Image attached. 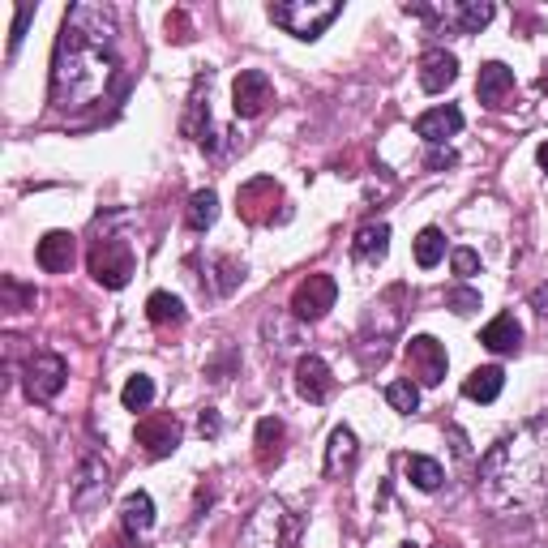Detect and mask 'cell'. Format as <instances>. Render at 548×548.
<instances>
[{
	"label": "cell",
	"mask_w": 548,
	"mask_h": 548,
	"mask_svg": "<svg viewBox=\"0 0 548 548\" xmlns=\"http://www.w3.org/2000/svg\"><path fill=\"white\" fill-rule=\"evenodd\" d=\"M334 300H339V283L330 274H309L292 292V317L296 322H322L334 309Z\"/></svg>",
	"instance_id": "cell-9"
},
{
	"label": "cell",
	"mask_w": 548,
	"mask_h": 548,
	"mask_svg": "<svg viewBox=\"0 0 548 548\" xmlns=\"http://www.w3.org/2000/svg\"><path fill=\"white\" fill-rule=\"evenodd\" d=\"M480 343L489 347V352H497V356H514L523 347V326L514 322V313H501V317H493V322L480 330Z\"/></svg>",
	"instance_id": "cell-20"
},
{
	"label": "cell",
	"mask_w": 548,
	"mask_h": 548,
	"mask_svg": "<svg viewBox=\"0 0 548 548\" xmlns=\"http://www.w3.org/2000/svg\"><path fill=\"white\" fill-rule=\"evenodd\" d=\"M108 489H112L108 463H103L95 450H86V454H82V463H78V480H73V493H69L73 510H78V514H90L103 497H108Z\"/></svg>",
	"instance_id": "cell-8"
},
{
	"label": "cell",
	"mask_w": 548,
	"mask_h": 548,
	"mask_svg": "<svg viewBox=\"0 0 548 548\" xmlns=\"http://www.w3.org/2000/svg\"><path fill=\"white\" fill-rule=\"evenodd\" d=\"M120 26L112 5H73L56 35L52 56V103L78 112L103 103L120 86Z\"/></svg>",
	"instance_id": "cell-1"
},
{
	"label": "cell",
	"mask_w": 548,
	"mask_h": 548,
	"mask_svg": "<svg viewBox=\"0 0 548 548\" xmlns=\"http://www.w3.org/2000/svg\"><path fill=\"white\" fill-rule=\"evenodd\" d=\"M35 257H39V266L48 274H65L73 266V257H78V240H73L69 232H48L39 240Z\"/></svg>",
	"instance_id": "cell-19"
},
{
	"label": "cell",
	"mask_w": 548,
	"mask_h": 548,
	"mask_svg": "<svg viewBox=\"0 0 548 548\" xmlns=\"http://www.w3.org/2000/svg\"><path fill=\"white\" fill-rule=\"evenodd\" d=\"M296 390L304 403H326L330 390H334V377H330V364L322 356H300L296 360Z\"/></svg>",
	"instance_id": "cell-15"
},
{
	"label": "cell",
	"mask_w": 548,
	"mask_h": 548,
	"mask_svg": "<svg viewBox=\"0 0 548 548\" xmlns=\"http://www.w3.org/2000/svg\"><path fill=\"white\" fill-rule=\"evenodd\" d=\"M407 480L416 484L420 493H437L441 489V480H446V471H441L437 459H424V454H411L407 459Z\"/></svg>",
	"instance_id": "cell-28"
},
{
	"label": "cell",
	"mask_w": 548,
	"mask_h": 548,
	"mask_svg": "<svg viewBox=\"0 0 548 548\" xmlns=\"http://www.w3.org/2000/svg\"><path fill=\"white\" fill-rule=\"evenodd\" d=\"M146 317L155 326H185L189 313H185V304H180L172 292H155V296L146 300Z\"/></svg>",
	"instance_id": "cell-27"
},
{
	"label": "cell",
	"mask_w": 548,
	"mask_h": 548,
	"mask_svg": "<svg viewBox=\"0 0 548 548\" xmlns=\"http://www.w3.org/2000/svg\"><path fill=\"white\" fill-rule=\"evenodd\" d=\"M274 99V86L262 69H240V78L232 86V112L240 120H253V116H262L266 112V103Z\"/></svg>",
	"instance_id": "cell-12"
},
{
	"label": "cell",
	"mask_w": 548,
	"mask_h": 548,
	"mask_svg": "<svg viewBox=\"0 0 548 548\" xmlns=\"http://www.w3.org/2000/svg\"><path fill=\"white\" fill-rule=\"evenodd\" d=\"M463 129V112L454 108V103H446V108H433V112H424L416 120V137H424L429 146H446V137H454Z\"/></svg>",
	"instance_id": "cell-18"
},
{
	"label": "cell",
	"mask_w": 548,
	"mask_h": 548,
	"mask_svg": "<svg viewBox=\"0 0 548 548\" xmlns=\"http://www.w3.org/2000/svg\"><path fill=\"white\" fill-rule=\"evenodd\" d=\"M450 266H454V274H459V279H471V274L480 270V253H476V249H454V253H450Z\"/></svg>",
	"instance_id": "cell-38"
},
{
	"label": "cell",
	"mask_w": 548,
	"mask_h": 548,
	"mask_svg": "<svg viewBox=\"0 0 548 548\" xmlns=\"http://www.w3.org/2000/svg\"><path fill=\"white\" fill-rule=\"evenodd\" d=\"M283 202V189L274 185L270 176H257V180H249V185H240V193H236V210H240V219L245 223H270L274 219V206Z\"/></svg>",
	"instance_id": "cell-11"
},
{
	"label": "cell",
	"mask_w": 548,
	"mask_h": 548,
	"mask_svg": "<svg viewBox=\"0 0 548 548\" xmlns=\"http://www.w3.org/2000/svg\"><path fill=\"white\" fill-rule=\"evenodd\" d=\"M433 548H450V544H433Z\"/></svg>",
	"instance_id": "cell-43"
},
{
	"label": "cell",
	"mask_w": 548,
	"mask_h": 548,
	"mask_svg": "<svg viewBox=\"0 0 548 548\" xmlns=\"http://www.w3.org/2000/svg\"><path fill=\"white\" fill-rule=\"evenodd\" d=\"M356 454H360L356 433L339 424V429L330 433V446H326V476H339V471H347V467L356 463Z\"/></svg>",
	"instance_id": "cell-25"
},
{
	"label": "cell",
	"mask_w": 548,
	"mask_h": 548,
	"mask_svg": "<svg viewBox=\"0 0 548 548\" xmlns=\"http://www.w3.org/2000/svg\"><path fill=\"white\" fill-rule=\"evenodd\" d=\"M120 523H125L129 540L146 536V531L155 527V501H150V493H129L125 501H120Z\"/></svg>",
	"instance_id": "cell-21"
},
{
	"label": "cell",
	"mask_w": 548,
	"mask_h": 548,
	"mask_svg": "<svg viewBox=\"0 0 548 548\" xmlns=\"http://www.w3.org/2000/svg\"><path fill=\"white\" fill-rule=\"evenodd\" d=\"M446 347H441L433 334H416V339H407V369L416 377L420 386H441L446 382Z\"/></svg>",
	"instance_id": "cell-10"
},
{
	"label": "cell",
	"mask_w": 548,
	"mask_h": 548,
	"mask_svg": "<svg viewBox=\"0 0 548 548\" xmlns=\"http://www.w3.org/2000/svg\"><path fill=\"white\" fill-rule=\"evenodd\" d=\"M30 18H35V5H18V13H13V35H9V56L22 48V39H26V26Z\"/></svg>",
	"instance_id": "cell-37"
},
{
	"label": "cell",
	"mask_w": 548,
	"mask_h": 548,
	"mask_svg": "<svg viewBox=\"0 0 548 548\" xmlns=\"http://www.w3.org/2000/svg\"><path fill=\"white\" fill-rule=\"evenodd\" d=\"M476 95H480L484 108L501 112V108L510 103V95H514V69H510V65H501V60H489V65H480Z\"/></svg>",
	"instance_id": "cell-16"
},
{
	"label": "cell",
	"mask_w": 548,
	"mask_h": 548,
	"mask_svg": "<svg viewBox=\"0 0 548 548\" xmlns=\"http://www.w3.org/2000/svg\"><path fill=\"white\" fill-rule=\"evenodd\" d=\"M493 13H497V9L489 5V0H467V5L446 9V18H450L454 26H459L463 35H480V30L493 22Z\"/></svg>",
	"instance_id": "cell-26"
},
{
	"label": "cell",
	"mask_w": 548,
	"mask_h": 548,
	"mask_svg": "<svg viewBox=\"0 0 548 548\" xmlns=\"http://www.w3.org/2000/svg\"><path fill=\"white\" fill-rule=\"evenodd\" d=\"M352 253H356V262H382L390 253V227L386 223H364L352 240Z\"/></svg>",
	"instance_id": "cell-23"
},
{
	"label": "cell",
	"mask_w": 548,
	"mask_h": 548,
	"mask_svg": "<svg viewBox=\"0 0 548 548\" xmlns=\"http://www.w3.org/2000/svg\"><path fill=\"white\" fill-rule=\"evenodd\" d=\"M120 403H125L129 411H146L150 403H155V382H150L146 373H133L125 390H120Z\"/></svg>",
	"instance_id": "cell-31"
},
{
	"label": "cell",
	"mask_w": 548,
	"mask_h": 548,
	"mask_svg": "<svg viewBox=\"0 0 548 548\" xmlns=\"http://www.w3.org/2000/svg\"><path fill=\"white\" fill-rule=\"evenodd\" d=\"M210 266H215V274H219V279H215V292H219V296L236 292L240 279H245V266H240L236 257H215V262H210Z\"/></svg>",
	"instance_id": "cell-35"
},
{
	"label": "cell",
	"mask_w": 548,
	"mask_h": 548,
	"mask_svg": "<svg viewBox=\"0 0 548 548\" xmlns=\"http://www.w3.org/2000/svg\"><path fill=\"white\" fill-rule=\"evenodd\" d=\"M480 501L493 514H536L548 506V416L523 420L484 450Z\"/></svg>",
	"instance_id": "cell-2"
},
{
	"label": "cell",
	"mask_w": 548,
	"mask_h": 548,
	"mask_svg": "<svg viewBox=\"0 0 548 548\" xmlns=\"http://www.w3.org/2000/svg\"><path fill=\"white\" fill-rule=\"evenodd\" d=\"M399 548H411V544H399Z\"/></svg>",
	"instance_id": "cell-44"
},
{
	"label": "cell",
	"mask_w": 548,
	"mask_h": 548,
	"mask_svg": "<svg viewBox=\"0 0 548 548\" xmlns=\"http://www.w3.org/2000/svg\"><path fill=\"white\" fill-rule=\"evenodd\" d=\"M454 78H459V60H454V52L446 48H429L420 56V90H429V95H441L446 86H454Z\"/></svg>",
	"instance_id": "cell-17"
},
{
	"label": "cell",
	"mask_w": 548,
	"mask_h": 548,
	"mask_svg": "<svg viewBox=\"0 0 548 548\" xmlns=\"http://www.w3.org/2000/svg\"><path fill=\"white\" fill-rule=\"evenodd\" d=\"M283 437H287V429H283V420L279 416H266V420H257V467H274L283 459Z\"/></svg>",
	"instance_id": "cell-22"
},
{
	"label": "cell",
	"mask_w": 548,
	"mask_h": 548,
	"mask_svg": "<svg viewBox=\"0 0 548 548\" xmlns=\"http://www.w3.org/2000/svg\"><path fill=\"white\" fill-rule=\"evenodd\" d=\"M215 219H219V193L215 189H197L189 197V227L193 232H206Z\"/></svg>",
	"instance_id": "cell-30"
},
{
	"label": "cell",
	"mask_w": 548,
	"mask_h": 548,
	"mask_svg": "<svg viewBox=\"0 0 548 548\" xmlns=\"http://www.w3.org/2000/svg\"><path fill=\"white\" fill-rule=\"evenodd\" d=\"M531 309H536L540 317H548V283H540L536 292H531Z\"/></svg>",
	"instance_id": "cell-41"
},
{
	"label": "cell",
	"mask_w": 548,
	"mask_h": 548,
	"mask_svg": "<svg viewBox=\"0 0 548 548\" xmlns=\"http://www.w3.org/2000/svg\"><path fill=\"white\" fill-rule=\"evenodd\" d=\"M441 257H446V236H441L437 227H424V232L416 236V262H420L424 270H433Z\"/></svg>",
	"instance_id": "cell-32"
},
{
	"label": "cell",
	"mask_w": 548,
	"mask_h": 548,
	"mask_svg": "<svg viewBox=\"0 0 548 548\" xmlns=\"http://www.w3.org/2000/svg\"><path fill=\"white\" fill-rule=\"evenodd\" d=\"M180 133L193 137V142H202L206 150H215V137H210V69L193 82V95H189L185 120H180Z\"/></svg>",
	"instance_id": "cell-13"
},
{
	"label": "cell",
	"mask_w": 548,
	"mask_h": 548,
	"mask_svg": "<svg viewBox=\"0 0 548 548\" xmlns=\"http://www.w3.org/2000/svg\"><path fill=\"white\" fill-rule=\"evenodd\" d=\"M86 266H90V274H95L99 287L120 292V287L133 279L137 257H133V245L125 236H99L95 245H90V253H86Z\"/></svg>",
	"instance_id": "cell-6"
},
{
	"label": "cell",
	"mask_w": 548,
	"mask_h": 548,
	"mask_svg": "<svg viewBox=\"0 0 548 548\" xmlns=\"http://www.w3.org/2000/svg\"><path fill=\"white\" fill-rule=\"evenodd\" d=\"M386 403H390L394 411H403V416H411V411L420 407V386L411 382V377H399V382L386 386Z\"/></svg>",
	"instance_id": "cell-33"
},
{
	"label": "cell",
	"mask_w": 548,
	"mask_h": 548,
	"mask_svg": "<svg viewBox=\"0 0 548 548\" xmlns=\"http://www.w3.org/2000/svg\"><path fill=\"white\" fill-rule=\"evenodd\" d=\"M454 163H459V155H454V150H441V146H433L429 159H424L429 172H446V167H454Z\"/></svg>",
	"instance_id": "cell-39"
},
{
	"label": "cell",
	"mask_w": 548,
	"mask_h": 548,
	"mask_svg": "<svg viewBox=\"0 0 548 548\" xmlns=\"http://www.w3.org/2000/svg\"><path fill=\"white\" fill-rule=\"evenodd\" d=\"M197 429H202V437L215 441L223 433V424H219V411H202V420H197Z\"/></svg>",
	"instance_id": "cell-40"
},
{
	"label": "cell",
	"mask_w": 548,
	"mask_h": 548,
	"mask_svg": "<svg viewBox=\"0 0 548 548\" xmlns=\"http://www.w3.org/2000/svg\"><path fill=\"white\" fill-rule=\"evenodd\" d=\"M501 386H506V373L497 369V364H484V369H471L467 373V382H463V394L471 403H493Z\"/></svg>",
	"instance_id": "cell-24"
},
{
	"label": "cell",
	"mask_w": 548,
	"mask_h": 548,
	"mask_svg": "<svg viewBox=\"0 0 548 548\" xmlns=\"http://www.w3.org/2000/svg\"><path fill=\"white\" fill-rule=\"evenodd\" d=\"M300 514H292L279 497H266L262 506L253 510V519L245 527V544L249 548H296L300 544Z\"/></svg>",
	"instance_id": "cell-4"
},
{
	"label": "cell",
	"mask_w": 548,
	"mask_h": 548,
	"mask_svg": "<svg viewBox=\"0 0 548 548\" xmlns=\"http://www.w3.org/2000/svg\"><path fill=\"white\" fill-rule=\"evenodd\" d=\"M407 300V287L403 283H394L386 296H377L369 304V313H364V326H360V343H364V364H382L386 352H390V339L399 334L403 326V309H394V304H403Z\"/></svg>",
	"instance_id": "cell-3"
},
{
	"label": "cell",
	"mask_w": 548,
	"mask_h": 548,
	"mask_svg": "<svg viewBox=\"0 0 548 548\" xmlns=\"http://www.w3.org/2000/svg\"><path fill=\"white\" fill-rule=\"evenodd\" d=\"M262 339H266V347L274 356H283V352H292V347L300 343V334L287 326V317L283 313H270L266 322H262Z\"/></svg>",
	"instance_id": "cell-29"
},
{
	"label": "cell",
	"mask_w": 548,
	"mask_h": 548,
	"mask_svg": "<svg viewBox=\"0 0 548 548\" xmlns=\"http://www.w3.org/2000/svg\"><path fill=\"white\" fill-rule=\"evenodd\" d=\"M446 304H450V309L459 313V317H467V313L480 309V292H476V287H450V292H446Z\"/></svg>",
	"instance_id": "cell-36"
},
{
	"label": "cell",
	"mask_w": 548,
	"mask_h": 548,
	"mask_svg": "<svg viewBox=\"0 0 548 548\" xmlns=\"http://www.w3.org/2000/svg\"><path fill=\"white\" fill-rule=\"evenodd\" d=\"M536 159H540V167L548 172V142H540V150H536Z\"/></svg>",
	"instance_id": "cell-42"
},
{
	"label": "cell",
	"mask_w": 548,
	"mask_h": 548,
	"mask_svg": "<svg viewBox=\"0 0 548 548\" xmlns=\"http://www.w3.org/2000/svg\"><path fill=\"white\" fill-rule=\"evenodd\" d=\"M339 13H343V5H334V0H287V5H270V22L309 43V39H322L326 26L339 18Z\"/></svg>",
	"instance_id": "cell-5"
},
{
	"label": "cell",
	"mask_w": 548,
	"mask_h": 548,
	"mask_svg": "<svg viewBox=\"0 0 548 548\" xmlns=\"http://www.w3.org/2000/svg\"><path fill=\"white\" fill-rule=\"evenodd\" d=\"M0 292H5V313H26V309H35V287L18 283L13 274H5V279H0Z\"/></svg>",
	"instance_id": "cell-34"
},
{
	"label": "cell",
	"mask_w": 548,
	"mask_h": 548,
	"mask_svg": "<svg viewBox=\"0 0 548 548\" xmlns=\"http://www.w3.org/2000/svg\"><path fill=\"white\" fill-rule=\"evenodd\" d=\"M137 446H142L150 459H167L180 446V420L176 416H146L137 424Z\"/></svg>",
	"instance_id": "cell-14"
},
{
	"label": "cell",
	"mask_w": 548,
	"mask_h": 548,
	"mask_svg": "<svg viewBox=\"0 0 548 548\" xmlns=\"http://www.w3.org/2000/svg\"><path fill=\"white\" fill-rule=\"evenodd\" d=\"M65 377H69V364L65 356L56 352H35L22 369V386H26V399L30 403H52L60 390H65Z\"/></svg>",
	"instance_id": "cell-7"
}]
</instances>
